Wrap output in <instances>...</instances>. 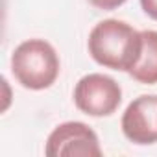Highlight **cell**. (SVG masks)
Returning <instances> with one entry per match:
<instances>
[{"label":"cell","instance_id":"1","mask_svg":"<svg viewBox=\"0 0 157 157\" xmlns=\"http://www.w3.org/2000/svg\"><path fill=\"white\" fill-rule=\"evenodd\" d=\"M87 46L91 57L98 65L120 72H129L139 61L142 50V35L124 21L105 19L91 30Z\"/></svg>","mask_w":157,"mask_h":157},{"label":"cell","instance_id":"2","mask_svg":"<svg viewBox=\"0 0 157 157\" xmlns=\"http://www.w3.org/2000/svg\"><path fill=\"white\" fill-rule=\"evenodd\" d=\"M59 67L56 48L44 39H28L11 54V72L15 80L30 91L52 87L59 76Z\"/></svg>","mask_w":157,"mask_h":157},{"label":"cell","instance_id":"3","mask_svg":"<svg viewBox=\"0 0 157 157\" xmlns=\"http://www.w3.org/2000/svg\"><path fill=\"white\" fill-rule=\"evenodd\" d=\"M122 102V89L111 76L94 72L76 83L74 104L89 117H109Z\"/></svg>","mask_w":157,"mask_h":157},{"label":"cell","instance_id":"4","mask_svg":"<svg viewBox=\"0 0 157 157\" xmlns=\"http://www.w3.org/2000/svg\"><path fill=\"white\" fill-rule=\"evenodd\" d=\"M44 153L48 157H100L98 135L83 122H63L46 139Z\"/></svg>","mask_w":157,"mask_h":157},{"label":"cell","instance_id":"5","mask_svg":"<svg viewBox=\"0 0 157 157\" xmlns=\"http://www.w3.org/2000/svg\"><path fill=\"white\" fill-rule=\"evenodd\" d=\"M122 133L133 144L157 142V94H142L126 107Z\"/></svg>","mask_w":157,"mask_h":157},{"label":"cell","instance_id":"6","mask_svg":"<svg viewBox=\"0 0 157 157\" xmlns=\"http://www.w3.org/2000/svg\"><path fill=\"white\" fill-rule=\"evenodd\" d=\"M142 35V50L135 67L128 72L135 82L144 85L157 83V32L144 30Z\"/></svg>","mask_w":157,"mask_h":157},{"label":"cell","instance_id":"7","mask_svg":"<svg viewBox=\"0 0 157 157\" xmlns=\"http://www.w3.org/2000/svg\"><path fill=\"white\" fill-rule=\"evenodd\" d=\"M126 0H89V4L98 8V10H104V11H111V10H117L120 8Z\"/></svg>","mask_w":157,"mask_h":157},{"label":"cell","instance_id":"8","mask_svg":"<svg viewBox=\"0 0 157 157\" xmlns=\"http://www.w3.org/2000/svg\"><path fill=\"white\" fill-rule=\"evenodd\" d=\"M140 6L150 19L157 21V0H140Z\"/></svg>","mask_w":157,"mask_h":157}]
</instances>
